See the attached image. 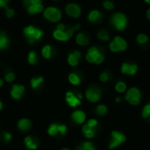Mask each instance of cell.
<instances>
[{
  "instance_id": "6da1fadb",
  "label": "cell",
  "mask_w": 150,
  "mask_h": 150,
  "mask_svg": "<svg viewBox=\"0 0 150 150\" xmlns=\"http://www.w3.org/2000/svg\"><path fill=\"white\" fill-rule=\"evenodd\" d=\"M23 33L29 44H33L36 41L40 40L44 35V32L41 29L35 27L33 25H29L25 26L23 29Z\"/></svg>"
},
{
  "instance_id": "7a4b0ae2",
  "label": "cell",
  "mask_w": 150,
  "mask_h": 150,
  "mask_svg": "<svg viewBox=\"0 0 150 150\" xmlns=\"http://www.w3.org/2000/svg\"><path fill=\"white\" fill-rule=\"evenodd\" d=\"M111 24L116 30L124 31L128 25V19L124 13L115 12L111 17Z\"/></svg>"
},
{
  "instance_id": "3957f363",
  "label": "cell",
  "mask_w": 150,
  "mask_h": 150,
  "mask_svg": "<svg viewBox=\"0 0 150 150\" xmlns=\"http://www.w3.org/2000/svg\"><path fill=\"white\" fill-rule=\"evenodd\" d=\"M81 27V25L80 24H76L75 26L71 27V28H69V29H66L64 31H59V30H54L53 32V36L55 40H59V41H62V42H65V41H68L69 40L73 35H74V33L78 30L79 28Z\"/></svg>"
},
{
  "instance_id": "277c9868",
  "label": "cell",
  "mask_w": 150,
  "mask_h": 150,
  "mask_svg": "<svg viewBox=\"0 0 150 150\" xmlns=\"http://www.w3.org/2000/svg\"><path fill=\"white\" fill-rule=\"evenodd\" d=\"M42 13H43V17L47 20L53 22V23L59 22L62 17V13L61 10L56 7H54V6L47 7L46 9H44Z\"/></svg>"
},
{
  "instance_id": "5b68a950",
  "label": "cell",
  "mask_w": 150,
  "mask_h": 150,
  "mask_svg": "<svg viewBox=\"0 0 150 150\" xmlns=\"http://www.w3.org/2000/svg\"><path fill=\"white\" fill-rule=\"evenodd\" d=\"M125 99L132 105H138L142 101V92L137 87H131L127 91Z\"/></svg>"
},
{
  "instance_id": "8992f818",
  "label": "cell",
  "mask_w": 150,
  "mask_h": 150,
  "mask_svg": "<svg viewBox=\"0 0 150 150\" xmlns=\"http://www.w3.org/2000/svg\"><path fill=\"white\" fill-rule=\"evenodd\" d=\"M109 48L112 53L124 52L127 48V42L124 38L120 36H115L113 40L110 42Z\"/></svg>"
},
{
  "instance_id": "52a82bcc",
  "label": "cell",
  "mask_w": 150,
  "mask_h": 150,
  "mask_svg": "<svg viewBox=\"0 0 150 150\" xmlns=\"http://www.w3.org/2000/svg\"><path fill=\"white\" fill-rule=\"evenodd\" d=\"M126 141H127V137L123 133H121L120 131H116V130L112 131L111 141L109 143V149L112 150L118 148L121 144L125 143Z\"/></svg>"
},
{
  "instance_id": "ba28073f",
  "label": "cell",
  "mask_w": 150,
  "mask_h": 150,
  "mask_svg": "<svg viewBox=\"0 0 150 150\" xmlns=\"http://www.w3.org/2000/svg\"><path fill=\"white\" fill-rule=\"evenodd\" d=\"M85 98L91 103H98L102 98V90L98 86H91L85 91Z\"/></svg>"
},
{
  "instance_id": "9c48e42d",
  "label": "cell",
  "mask_w": 150,
  "mask_h": 150,
  "mask_svg": "<svg viewBox=\"0 0 150 150\" xmlns=\"http://www.w3.org/2000/svg\"><path fill=\"white\" fill-rule=\"evenodd\" d=\"M82 99H83V96L81 94L76 95L74 91H67L65 94V100L67 104L72 108H76L77 106L81 105Z\"/></svg>"
},
{
  "instance_id": "30bf717a",
  "label": "cell",
  "mask_w": 150,
  "mask_h": 150,
  "mask_svg": "<svg viewBox=\"0 0 150 150\" xmlns=\"http://www.w3.org/2000/svg\"><path fill=\"white\" fill-rule=\"evenodd\" d=\"M67 131H68V127L64 124L53 123V124H50L47 128V134H48V135H50L52 137L56 136L57 134L65 135L67 134Z\"/></svg>"
},
{
  "instance_id": "8fae6325",
  "label": "cell",
  "mask_w": 150,
  "mask_h": 150,
  "mask_svg": "<svg viewBox=\"0 0 150 150\" xmlns=\"http://www.w3.org/2000/svg\"><path fill=\"white\" fill-rule=\"evenodd\" d=\"M65 11L68 16H69L73 18H77L82 14L81 7L77 4H75V3L68 4L65 7Z\"/></svg>"
},
{
  "instance_id": "7c38bea8",
  "label": "cell",
  "mask_w": 150,
  "mask_h": 150,
  "mask_svg": "<svg viewBox=\"0 0 150 150\" xmlns=\"http://www.w3.org/2000/svg\"><path fill=\"white\" fill-rule=\"evenodd\" d=\"M138 71V65L136 63L124 62L120 67V72L127 76H134Z\"/></svg>"
},
{
  "instance_id": "4fadbf2b",
  "label": "cell",
  "mask_w": 150,
  "mask_h": 150,
  "mask_svg": "<svg viewBox=\"0 0 150 150\" xmlns=\"http://www.w3.org/2000/svg\"><path fill=\"white\" fill-rule=\"evenodd\" d=\"M25 86L24 85H21V84H13L11 86V91H10V94H11V97L15 99V100H19L22 98L24 93H25Z\"/></svg>"
},
{
  "instance_id": "5bb4252c",
  "label": "cell",
  "mask_w": 150,
  "mask_h": 150,
  "mask_svg": "<svg viewBox=\"0 0 150 150\" xmlns=\"http://www.w3.org/2000/svg\"><path fill=\"white\" fill-rule=\"evenodd\" d=\"M101 54L102 53L97 47H91L89 48V50L85 55V59L89 63H95L96 60Z\"/></svg>"
},
{
  "instance_id": "9a60e30c",
  "label": "cell",
  "mask_w": 150,
  "mask_h": 150,
  "mask_svg": "<svg viewBox=\"0 0 150 150\" xmlns=\"http://www.w3.org/2000/svg\"><path fill=\"white\" fill-rule=\"evenodd\" d=\"M82 57V54L78 50H75L69 54L68 55V63L71 67H76L79 64L80 59Z\"/></svg>"
},
{
  "instance_id": "2e32d148",
  "label": "cell",
  "mask_w": 150,
  "mask_h": 150,
  "mask_svg": "<svg viewBox=\"0 0 150 150\" xmlns=\"http://www.w3.org/2000/svg\"><path fill=\"white\" fill-rule=\"evenodd\" d=\"M71 119L76 124L82 125L86 120V114L82 110H76L71 113Z\"/></svg>"
},
{
  "instance_id": "e0dca14e",
  "label": "cell",
  "mask_w": 150,
  "mask_h": 150,
  "mask_svg": "<svg viewBox=\"0 0 150 150\" xmlns=\"http://www.w3.org/2000/svg\"><path fill=\"white\" fill-rule=\"evenodd\" d=\"M76 42L78 46L81 47L87 46L90 43V37L86 33L83 32L78 33L76 36Z\"/></svg>"
},
{
  "instance_id": "ac0fdd59",
  "label": "cell",
  "mask_w": 150,
  "mask_h": 150,
  "mask_svg": "<svg viewBox=\"0 0 150 150\" xmlns=\"http://www.w3.org/2000/svg\"><path fill=\"white\" fill-rule=\"evenodd\" d=\"M32 121L26 118H22L18 121L17 127L22 132H27L32 128Z\"/></svg>"
},
{
  "instance_id": "d6986e66",
  "label": "cell",
  "mask_w": 150,
  "mask_h": 150,
  "mask_svg": "<svg viewBox=\"0 0 150 150\" xmlns=\"http://www.w3.org/2000/svg\"><path fill=\"white\" fill-rule=\"evenodd\" d=\"M24 144L25 148L29 150H36L38 149V143L36 140L31 135H28L24 139Z\"/></svg>"
},
{
  "instance_id": "ffe728a7",
  "label": "cell",
  "mask_w": 150,
  "mask_h": 150,
  "mask_svg": "<svg viewBox=\"0 0 150 150\" xmlns=\"http://www.w3.org/2000/svg\"><path fill=\"white\" fill-rule=\"evenodd\" d=\"M26 11L30 15H34V14H39L41 13L44 11V5L43 4H33L29 5L25 8Z\"/></svg>"
},
{
  "instance_id": "44dd1931",
  "label": "cell",
  "mask_w": 150,
  "mask_h": 150,
  "mask_svg": "<svg viewBox=\"0 0 150 150\" xmlns=\"http://www.w3.org/2000/svg\"><path fill=\"white\" fill-rule=\"evenodd\" d=\"M102 18V12L97 9L91 10L88 14V20L91 23H96Z\"/></svg>"
},
{
  "instance_id": "7402d4cb",
  "label": "cell",
  "mask_w": 150,
  "mask_h": 150,
  "mask_svg": "<svg viewBox=\"0 0 150 150\" xmlns=\"http://www.w3.org/2000/svg\"><path fill=\"white\" fill-rule=\"evenodd\" d=\"M82 132L86 139H93L95 137L96 128H92L85 124V125H83V127L82 128Z\"/></svg>"
},
{
  "instance_id": "603a6c76",
  "label": "cell",
  "mask_w": 150,
  "mask_h": 150,
  "mask_svg": "<svg viewBox=\"0 0 150 150\" xmlns=\"http://www.w3.org/2000/svg\"><path fill=\"white\" fill-rule=\"evenodd\" d=\"M44 83V77L43 76H37V77H33L30 80V85L33 90H37L41 86V84Z\"/></svg>"
},
{
  "instance_id": "cb8c5ba5",
  "label": "cell",
  "mask_w": 150,
  "mask_h": 150,
  "mask_svg": "<svg viewBox=\"0 0 150 150\" xmlns=\"http://www.w3.org/2000/svg\"><path fill=\"white\" fill-rule=\"evenodd\" d=\"M68 80L69 82L70 83V84L72 85H75V86H77L79 84H81L82 83V80H81V77L75 72H72L68 76Z\"/></svg>"
},
{
  "instance_id": "d4e9b609",
  "label": "cell",
  "mask_w": 150,
  "mask_h": 150,
  "mask_svg": "<svg viewBox=\"0 0 150 150\" xmlns=\"http://www.w3.org/2000/svg\"><path fill=\"white\" fill-rule=\"evenodd\" d=\"M10 45V40L8 36L4 33H0V50H4L6 49Z\"/></svg>"
},
{
  "instance_id": "484cf974",
  "label": "cell",
  "mask_w": 150,
  "mask_h": 150,
  "mask_svg": "<svg viewBox=\"0 0 150 150\" xmlns=\"http://www.w3.org/2000/svg\"><path fill=\"white\" fill-rule=\"evenodd\" d=\"M97 37L99 40L106 42L110 40V33L106 29H100L97 33Z\"/></svg>"
},
{
  "instance_id": "4316f807",
  "label": "cell",
  "mask_w": 150,
  "mask_h": 150,
  "mask_svg": "<svg viewBox=\"0 0 150 150\" xmlns=\"http://www.w3.org/2000/svg\"><path fill=\"white\" fill-rule=\"evenodd\" d=\"M41 54L45 59H50L52 57V47L50 45H45L41 49Z\"/></svg>"
},
{
  "instance_id": "83f0119b",
  "label": "cell",
  "mask_w": 150,
  "mask_h": 150,
  "mask_svg": "<svg viewBox=\"0 0 150 150\" xmlns=\"http://www.w3.org/2000/svg\"><path fill=\"white\" fill-rule=\"evenodd\" d=\"M27 62L30 65H35L38 62V55H37V53L35 51L32 50L28 53Z\"/></svg>"
},
{
  "instance_id": "f1b7e54d",
  "label": "cell",
  "mask_w": 150,
  "mask_h": 150,
  "mask_svg": "<svg viewBox=\"0 0 150 150\" xmlns=\"http://www.w3.org/2000/svg\"><path fill=\"white\" fill-rule=\"evenodd\" d=\"M107 111H108V108H107V106H106L105 105H104V104L98 105L96 107V109H95L96 114L98 115V116H101V117L105 116V115L107 113Z\"/></svg>"
},
{
  "instance_id": "f546056e",
  "label": "cell",
  "mask_w": 150,
  "mask_h": 150,
  "mask_svg": "<svg viewBox=\"0 0 150 150\" xmlns=\"http://www.w3.org/2000/svg\"><path fill=\"white\" fill-rule=\"evenodd\" d=\"M77 150H96V149H95L92 142H83L79 145Z\"/></svg>"
},
{
  "instance_id": "4dcf8cb0",
  "label": "cell",
  "mask_w": 150,
  "mask_h": 150,
  "mask_svg": "<svg viewBox=\"0 0 150 150\" xmlns=\"http://www.w3.org/2000/svg\"><path fill=\"white\" fill-rule=\"evenodd\" d=\"M127 84L124 82H122V81H119L115 84V91L118 93H124L127 91Z\"/></svg>"
},
{
  "instance_id": "1f68e13d",
  "label": "cell",
  "mask_w": 150,
  "mask_h": 150,
  "mask_svg": "<svg viewBox=\"0 0 150 150\" xmlns=\"http://www.w3.org/2000/svg\"><path fill=\"white\" fill-rule=\"evenodd\" d=\"M136 40H137V42H138L139 44L144 45V44L148 43V41H149V37H148V35L145 34V33H140V34L137 35Z\"/></svg>"
},
{
  "instance_id": "d6a6232c",
  "label": "cell",
  "mask_w": 150,
  "mask_h": 150,
  "mask_svg": "<svg viewBox=\"0 0 150 150\" xmlns=\"http://www.w3.org/2000/svg\"><path fill=\"white\" fill-rule=\"evenodd\" d=\"M142 116L144 119H149L150 117V104L148 103L144 105L142 112Z\"/></svg>"
},
{
  "instance_id": "836d02e7",
  "label": "cell",
  "mask_w": 150,
  "mask_h": 150,
  "mask_svg": "<svg viewBox=\"0 0 150 150\" xmlns=\"http://www.w3.org/2000/svg\"><path fill=\"white\" fill-rule=\"evenodd\" d=\"M22 4H23V6L26 8L29 5L42 4V1L41 0H22Z\"/></svg>"
},
{
  "instance_id": "e575fe53",
  "label": "cell",
  "mask_w": 150,
  "mask_h": 150,
  "mask_svg": "<svg viewBox=\"0 0 150 150\" xmlns=\"http://www.w3.org/2000/svg\"><path fill=\"white\" fill-rule=\"evenodd\" d=\"M103 7L106 11H112V10L114 9V4L111 0H105L103 2Z\"/></svg>"
},
{
  "instance_id": "d590c367",
  "label": "cell",
  "mask_w": 150,
  "mask_h": 150,
  "mask_svg": "<svg viewBox=\"0 0 150 150\" xmlns=\"http://www.w3.org/2000/svg\"><path fill=\"white\" fill-rule=\"evenodd\" d=\"M3 140H4V143L8 144L12 140V134L8 131H4L3 132Z\"/></svg>"
},
{
  "instance_id": "8d00e7d4",
  "label": "cell",
  "mask_w": 150,
  "mask_h": 150,
  "mask_svg": "<svg viewBox=\"0 0 150 150\" xmlns=\"http://www.w3.org/2000/svg\"><path fill=\"white\" fill-rule=\"evenodd\" d=\"M99 80L102 83H107L110 80V75H109V73L106 72V71H104V72L100 73V75H99Z\"/></svg>"
},
{
  "instance_id": "74e56055",
  "label": "cell",
  "mask_w": 150,
  "mask_h": 150,
  "mask_svg": "<svg viewBox=\"0 0 150 150\" xmlns=\"http://www.w3.org/2000/svg\"><path fill=\"white\" fill-rule=\"evenodd\" d=\"M4 80L7 83H12L15 80V74L13 72H8L4 75Z\"/></svg>"
},
{
  "instance_id": "f35d334b",
  "label": "cell",
  "mask_w": 150,
  "mask_h": 150,
  "mask_svg": "<svg viewBox=\"0 0 150 150\" xmlns=\"http://www.w3.org/2000/svg\"><path fill=\"white\" fill-rule=\"evenodd\" d=\"M86 125L92 127V128H97V127L98 125V121L96 119H90V120H88Z\"/></svg>"
},
{
  "instance_id": "ab89813d",
  "label": "cell",
  "mask_w": 150,
  "mask_h": 150,
  "mask_svg": "<svg viewBox=\"0 0 150 150\" xmlns=\"http://www.w3.org/2000/svg\"><path fill=\"white\" fill-rule=\"evenodd\" d=\"M15 14V11L13 8H11V7H6L5 8V16L8 18H11L14 16Z\"/></svg>"
},
{
  "instance_id": "60d3db41",
  "label": "cell",
  "mask_w": 150,
  "mask_h": 150,
  "mask_svg": "<svg viewBox=\"0 0 150 150\" xmlns=\"http://www.w3.org/2000/svg\"><path fill=\"white\" fill-rule=\"evenodd\" d=\"M104 61H105V55H104L103 54H101L98 57V59L96 60V62H95V63H94V64H97V65L101 64V63H103V62H104Z\"/></svg>"
},
{
  "instance_id": "b9f144b4",
  "label": "cell",
  "mask_w": 150,
  "mask_h": 150,
  "mask_svg": "<svg viewBox=\"0 0 150 150\" xmlns=\"http://www.w3.org/2000/svg\"><path fill=\"white\" fill-rule=\"evenodd\" d=\"M10 0H0V8H6L8 7V3Z\"/></svg>"
},
{
  "instance_id": "7bdbcfd3",
  "label": "cell",
  "mask_w": 150,
  "mask_h": 150,
  "mask_svg": "<svg viewBox=\"0 0 150 150\" xmlns=\"http://www.w3.org/2000/svg\"><path fill=\"white\" fill-rule=\"evenodd\" d=\"M66 25L63 24V23H59L57 25H56V30H59V31H64L66 30Z\"/></svg>"
},
{
  "instance_id": "ee69618b",
  "label": "cell",
  "mask_w": 150,
  "mask_h": 150,
  "mask_svg": "<svg viewBox=\"0 0 150 150\" xmlns=\"http://www.w3.org/2000/svg\"><path fill=\"white\" fill-rule=\"evenodd\" d=\"M120 101H121V98H120V97L115 98V102H116V103H120Z\"/></svg>"
},
{
  "instance_id": "f6af8a7d",
  "label": "cell",
  "mask_w": 150,
  "mask_h": 150,
  "mask_svg": "<svg viewBox=\"0 0 150 150\" xmlns=\"http://www.w3.org/2000/svg\"><path fill=\"white\" fill-rule=\"evenodd\" d=\"M147 18H148V19H150V9L147 11Z\"/></svg>"
},
{
  "instance_id": "bcb514c9",
  "label": "cell",
  "mask_w": 150,
  "mask_h": 150,
  "mask_svg": "<svg viewBox=\"0 0 150 150\" xmlns=\"http://www.w3.org/2000/svg\"><path fill=\"white\" fill-rule=\"evenodd\" d=\"M3 85H4V80L0 78V88H1V87H2Z\"/></svg>"
},
{
  "instance_id": "7dc6e473",
  "label": "cell",
  "mask_w": 150,
  "mask_h": 150,
  "mask_svg": "<svg viewBox=\"0 0 150 150\" xmlns=\"http://www.w3.org/2000/svg\"><path fill=\"white\" fill-rule=\"evenodd\" d=\"M3 109V103H2V101L0 100V111Z\"/></svg>"
},
{
  "instance_id": "c3c4849f",
  "label": "cell",
  "mask_w": 150,
  "mask_h": 150,
  "mask_svg": "<svg viewBox=\"0 0 150 150\" xmlns=\"http://www.w3.org/2000/svg\"><path fill=\"white\" fill-rule=\"evenodd\" d=\"M145 3H147L148 4H150V0H143Z\"/></svg>"
},
{
  "instance_id": "681fc988",
  "label": "cell",
  "mask_w": 150,
  "mask_h": 150,
  "mask_svg": "<svg viewBox=\"0 0 150 150\" xmlns=\"http://www.w3.org/2000/svg\"><path fill=\"white\" fill-rule=\"evenodd\" d=\"M61 150H70L69 148H62Z\"/></svg>"
},
{
  "instance_id": "f907efd6",
  "label": "cell",
  "mask_w": 150,
  "mask_h": 150,
  "mask_svg": "<svg viewBox=\"0 0 150 150\" xmlns=\"http://www.w3.org/2000/svg\"><path fill=\"white\" fill-rule=\"evenodd\" d=\"M52 1H58V0H52Z\"/></svg>"
}]
</instances>
